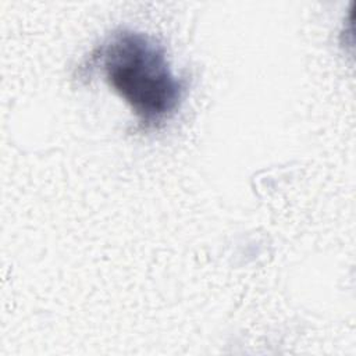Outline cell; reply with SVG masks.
I'll return each instance as SVG.
<instances>
[{
	"mask_svg": "<svg viewBox=\"0 0 356 356\" xmlns=\"http://www.w3.org/2000/svg\"><path fill=\"white\" fill-rule=\"evenodd\" d=\"M89 67L100 70L145 128L170 118L184 97V82L171 71L163 47L132 29L114 31L92 53Z\"/></svg>",
	"mask_w": 356,
	"mask_h": 356,
	"instance_id": "6da1fadb",
	"label": "cell"
}]
</instances>
